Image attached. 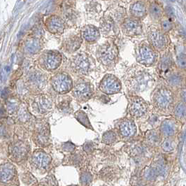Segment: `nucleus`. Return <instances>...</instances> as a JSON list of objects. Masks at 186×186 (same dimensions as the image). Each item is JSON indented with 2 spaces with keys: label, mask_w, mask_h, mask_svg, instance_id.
Masks as SVG:
<instances>
[{
  "label": "nucleus",
  "mask_w": 186,
  "mask_h": 186,
  "mask_svg": "<svg viewBox=\"0 0 186 186\" xmlns=\"http://www.w3.org/2000/svg\"><path fill=\"white\" fill-rule=\"evenodd\" d=\"M184 82V78L179 73H172L167 78V83L169 86L173 88L181 87Z\"/></svg>",
  "instance_id": "aec40b11"
},
{
  "label": "nucleus",
  "mask_w": 186,
  "mask_h": 186,
  "mask_svg": "<svg viewBox=\"0 0 186 186\" xmlns=\"http://www.w3.org/2000/svg\"><path fill=\"white\" fill-rule=\"evenodd\" d=\"M89 62L87 58L84 55H80L76 60V67L79 72L82 73L86 72L89 68Z\"/></svg>",
  "instance_id": "4be33fe9"
},
{
  "label": "nucleus",
  "mask_w": 186,
  "mask_h": 186,
  "mask_svg": "<svg viewBox=\"0 0 186 186\" xmlns=\"http://www.w3.org/2000/svg\"><path fill=\"white\" fill-rule=\"evenodd\" d=\"M179 121L173 118H167L164 120L159 126V132L164 138L173 137L179 129Z\"/></svg>",
  "instance_id": "1a4fd4ad"
},
{
  "label": "nucleus",
  "mask_w": 186,
  "mask_h": 186,
  "mask_svg": "<svg viewBox=\"0 0 186 186\" xmlns=\"http://www.w3.org/2000/svg\"><path fill=\"white\" fill-rule=\"evenodd\" d=\"M85 150L88 153H91L94 150V145L93 143H86V145L84 147Z\"/></svg>",
  "instance_id": "7c9ffc66"
},
{
  "label": "nucleus",
  "mask_w": 186,
  "mask_h": 186,
  "mask_svg": "<svg viewBox=\"0 0 186 186\" xmlns=\"http://www.w3.org/2000/svg\"><path fill=\"white\" fill-rule=\"evenodd\" d=\"M172 113L174 118L179 122H185L186 121V104L182 102L178 103L173 106Z\"/></svg>",
  "instance_id": "4468645a"
},
{
  "label": "nucleus",
  "mask_w": 186,
  "mask_h": 186,
  "mask_svg": "<svg viewBox=\"0 0 186 186\" xmlns=\"http://www.w3.org/2000/svg\"><path fill=\"white\" fill-rule=\"evenodd\" d=\"M136 56L138 63L145 66H151L157 60V54L148 44L142 43L136 50Z\"/></svg>",
  "instance_id": "39448f33"
},
{
  "label": "nucleus",
  "mask_w": 186,
  "mask_h": 186,
  "mask_svg": "<svg viewBox=\"0 0 186 186\" xmlns=\"http://www.w3.org/2000/svg\"><path fill=\"white\" fill-rule=\"evenodd\" d=\"M149 11L150 16H151L153 18L156 20L161 18L162 15V10L160 6L156 4V3H153V4H151V5L150 6Z\"/></svg>",
  "instance_id": "b1692460"
},
{
  "label": "nucleus",
  "mask_w": 186,
  "mask_h": 186,
  "mask_svg": "<svg viewBox=\"0 0 186 186\" xmlns=\"http://www.w3.org/2000/svg\"><path fill=\"white\" fill-rule=\"evenodd\" d=\"M148 111V104L138 96H132L129 99L128 112L134 118H140L146 116Z\"/></svg>",
  "instance_id": "7ed1b4c3"
},
{
  "label": "nucleus",
  "mask_w": 186,
  "mask_h": 186,
  "mask_svg": "<svg viewBox=\"0 0 186 186\" xmlns=\"http://www.w3.org/2000/svg\"><path fill=\"white\" fill-rule=\"evenodd\" d=\"M161 28L162 32H169L173 28L172 23L169 20H164L163 21H162L161 23Z\"/></svg>",
  "instance_id": "a878e982"
},
{
  "label": "nucleus",
  "mask_w": 186,
  "mask_h": 186,
  "mask_svg": "<svg viewBox=\"0 0 186 186\" xmlns=\"http://www.w3.org/2000/svg\"><path fill=\"white\" fill-rule=\"evenodd\" d=\"M75 95L81 100H87L93 94V89L90 83L82 82L76 85L74 90Z\"/></svg>",
  "instance_id": "9b49d317"
},
{
  "label": "nucleus",
  "mask_w": 186,
  "mask_h": 186,
  "mask_svg": "<svg viewBox=\"0 0 186 186\" xmlns=\"http://www.w3.org/2000/svg\"><path fill=\"white\" fill-rule=\"evenodd\" d=\"M122 29L128 36H137L142 33V25L137 20L128 18L124 20L122 25Z\"/></svg>",
  "instance_id": "9d476101"
},
{
  "label": "nucleus",
  "mask_w": 186,
  "mask_h": 186,
  "mask_svg": "<svg viewBox=\"0 0 186 186\" xmlns=\"http://www.w3.org/2000/svg\"><path fill=\"white\" fill-rule=\"evenodd\" d=\"M119 136L117 132L114 130H108L106 132L102 137V141L106 145H113L118 140Z\"/></svg>",
  "instance_id": "6ab92c4d"
},
{
  "label": "nucleus",
  "mask_w": 186,
  "mask_h": 186,
  "mask_svg": "<svg viewBox=\"0 0 186 186\" xmlns=\"http://www.w3.org/2000/svg\"><path fill=\"white\" fill-rule=\"evenodd\" d=\"M116 132L123 139H130L137 134V128L134 121L131 118H123L116 124Z\"/></svg>",
  "instance_id": "20e7f679"
},
{
  "label": "nucleus",
  "mask_w": 186,
  "mask_h": 186,
  "mask_svg": "<svg viewBox=\"0 0 186 186\" xmlns=\"http://www.w3.org/2000/svg\"><path fill=\"white\" fill-rule=\"evenodd\" d=\"M101 29L103 33L107 35L115 34L118 33V29L116 28L113 20L111 18H106L101 24Z\"/></svg>",
  "instance_id": "f3484780"
},
{
  "label": "nucleus",
  "mask_w": 186,
  "mask_h": 186,
  "mask_svg": "<svg viewBox=\"0 0 186 186\" xmlns=\"http://www.w3.org/2000/svg\"><path fill=\"white\" fill-rule=\"evenodd\" d=\"M180 97H181L182 102L186 104V88L181 90V93H180Z\"/></svg>",
  "instance_id": "2f4dec72"
},
{
  "label": "nucleus",
  "mask_w": 186,
  "mask_h": 186,
  "mask_svg": "<svg viewBox=\"0 0 186 186\" xmlns=\"http://www.w3.org/2000/svg\"><path fill=\"white\" fill-rule=\"evenodd\" d=\"M53 85L58 92L63 93L70 89L72 86V82L69 78H67V76L60 75L56 77Z\"/></svg>",
  "instance_id": "f8f14e48"
},
{
  "label": "nucleus",
  "mask_w": 186,
  "mask_h": 186,
  "mask_svg": "<svg viewBox=\"0 0 186 186\" xmlns=\"http://www.w3.org/2000/svg\"><path fill=\"white\" fill-rule=\"evenodd\" d=\"M60 63V57L55 55H50V56L46 60L47 66H48V67H49L50 69H55V68H56L59 65Z\"/></svg>",
  "instance_id": "393cba45"
},
{
  "label": "nucleus",
  "mask_w": 186,
  "mask_h": 186,
  "mask_svg": "<svg viewBox=\"0 0 186 186\" xmlns=\"http://www.w3.org/2000/svg\"><path fill=\"white\" fill-rule=\"evenodd\" d=\"M80 113H78V116L77 117V118L78 119H79V118L83 119V122L82 124L84 126L87 127L88 128H92V127H91V125H90V123L89 120H88V118L86 114H85L84 112H83V111H81Z\"/></svg>",
  "instance_id": "bb28decb"
},
{
  "label": "nucleus",
  "mask_w": 186,
  "mask_h": 186,
  "mask_svg": "<svg viewBox=\"0 0 186 186\" xmlns=\"http://www.w3.org/2000/svg\"><path fill=\"white\" fill-rule=\"evenodd\" d=\"M159 117H158L157 116H151L150 117H149L148 118V123L150 124L151 125H155V124H157L158 122L159 121Z\"/></svg>",
  "instance_id": "c756f323"
},
{
  "label": "nucleus",
  "mask_w": 186,
  "mask_h": 186,
  "mask_svg": "<svg viewBox=\"0 0 186 186\" xmlns=\"http://www.w3.org/2000/svg\"><path fill=\"white\" fill-rule=\"evenodd\" d=\"M130 12L137 18H142L146 15V5L141 2H135L131 6Z\"/></svg>",
  "instance_id": "2eb2a0df"
},
{
  "label": "nucleus",
  "mask_w": 186,
  "mask_h": 186,
  "mask_svg": "<svg viewBox=\"0 0 186 186\" xmlns=\"http://www.w3.org/2000/svg\"><path fill=\"white\" fill-rule=\"evenodd\" d=\"M160 148L162 150L164 153H171L175 148V144L173 137L164 138L160 142Z\"/></svg>",
  "instance_id": "412c9836"
},
{
  "label": "nucleus",
  "mask_w": 186,
  "mask_h": 186,
  "mask_svg": "<svg viewBox=\"0 0 186 186\" xmlns=\"http://www.w3.org/2000/svg\"><path fill=\"white\" fill-rule=\"evenodd\" d=\"M151 81V76L143 69H136L129 76L128 85L132 90L136 93L145 90Z\"/></svg>",
  "instance_id": "f03ea898"
},
{
  "label": "nucleus",
  "mask_w": 186,
  "mask_h": 186,
  "mask_svg": "<svg viewBox=\"0 0 186 186\" xmlns=\"http://www.w3.org/2000/svg\"><path fill=\"white\" fill-rule=\"evenodd\" d=\"M121 85L119 79L111 74L106 75L100 83V89L103 93L107 94L118 93L121 90Z\"/></svg>",
  "instance_id": "6e6552de"
},
{
  "label": "nucleus",
  "mask_w": 186,
  "mask_h": 186,
  "mask_svg": "<svg viewBox=\"0 0 186 186\" xmlns=\"http://www.w3.org/2000/svg\"><path fill=\"white\" fill-rule=\"evenodd\" d=\"M103 186H105V185H103Z\"/></svg>",
  "instance_id": "f704fd0d"
},
{
  "label": "nucleus",
  "mask_w": 186,
  "mask_h": 186,
  "mask_svg": "<svg viewBox=\"0 0 186 186\" xmlns=\"http://www.w3.org/2000/svg\"><path fill=\"white\" fill-rule=\"evenodd\" d=\"M172 66V58L169 53H166V54L162 55L158 65L159 72L162 73H167Z\"/></svg>",
  "instance_id": "dca6fc26"
},
{
  "label": "nucleus",
  "mask_w": 186,
  "mask_h": 186,
  "mask_svg": "<svg viewBox=\"0 0 186 186\" xmlns=\"http://www.w3.org/2000/svg\"><path fill=\"white\" fill-rule=\"evenodd\" d=\"M99 33L98 29L93 26H88L83 30V37L88 41H94L98 39Z\"/></svg>",
  "instance_id": "a211bd4d"
},
{
  "label": "nucleus",
  "mask_w": 186,
  "mask_h": 186,
  "mask_svg": "<svg viewBox=\"0 0 186 186\" xmlns=\"http://www.w3.org/2000/svg\"><path fill=\"white\" fill-rule=\"evenodd\" d=\"M137 186H143V185H137Z\"/></svg>",
  "instance_id": "72a5a7b5"
},
{
  "label": "nucleus",
  "mask_w": 186,
  "mask_h": 186,
  "mask_svg": "<svg viewBox=\"0 0 186 186\" xmlns=\"http://www.w3.org/2000/svg\"><path fill=\"white\" fill-rule=\"evenodd\" d=\"M167 13H168V15H169V16H171V17H173V13L172 10L171 9V8L168 7L167 9Z\"/></svg>",
  "instance_id": "473e14b6"
},
{
  "label": "nucleus",
  "mask_w": 186,
  "mask_h": 186,
  "mask_svg": "<svg viewBox=\"0 0 186 186\" xmlns=\"http://www.w3.org/2000/svg\"><path fill=\"white\" fill-rule=\"evenodd\" d=\"M158 176V173L153 167H147L143 172V176L146 181H153Z\"/></svg>",
  "instance_id": "5701e85b"
},
{
  "label": "nucleus",
  "mask_w": 186,
  "mask_h": 186,
  "mask_svg": "<svg viewBox=\"0 0 186 186\" xmlns=\"http://www.w3.org/2000/svg\"><path fill=\"white\" fill-rule=\"evenodd\" d=\"M97 55L103 64L105 66H112L117 60L118 51L113 43H106L99 49Z\"/></svg>",
  "instance_id": "423d86ee"
},
{
  "label": "nucleus",
  "mask_w": 186,
  "mask_h": 186,
  "mask_svg": "<svg viewBox=\"0 0 186 186\" xmlns=\"http://www.w3.org/2000/svg\"><path fill=\"white\" fill-rule=\"evenodd\" d=\"M92 181V176L89 173H85L83 176V183L85 185L89 184Z\"/></svg>",
  "instance_id": "cd10ccee"
},
{
  "label": "nucleus",
  "mask_w": 186,
  "mask_h": 186,
  "mask_svg": "<svg viewBox=\"0 0 186 186\" xmlns=\"http://www.w3.org/2000/svg\"><path fill=\"white\" fill-rule=\"evenodd\" d=\"M161 134L159 131L156 129H151L146 132L145 141L147 144L150 146H154L159 145L161 142Z\"/></svg>",
  "instance_id": "ddd939ff"
},
{
  "label": "nucleus",
  "mask_w": 186,
  "mask_h": 186,
  "mask_svg": "<svg viewBox=\"0 0 186 186\" xmlns=\"http://www.w3.org/2000/svg\"><path fill=\"white\" fill-rule=\"evenodd\" d=\"M152 102L154 108L159 112L166 113L173 108L174 96L172 90L166 87L156 88L152 95Z\"/></svg>",
  "instance_id": "f257e3e1"
},
{
  "label": "nucleus",
  "mask_w": 186,
  "mask_h": 186,
  "mask_svg": "<svg viewBox=\"0 0 186 186\" xmlns=\"http://www.w3.org/2000/svg\"><path fill=\"white\" fill-rule=\"evenodd\" d=\"M148 39L153 48L162 51L167 46V38L161 30L154 26L149 27L147 31Z\"/></svg>",
  "instance_id": "0eeeda50"
},
{
  "label": "nucleus",
  "mask_w": 186,
  "mask_h": 186,
  "mask_svg": "<svg viewBox=\"0 0 186 186\" xmlns=\"http://www.w3.org/2000/svg\"><path fill=\"white\" fill-rule=\"evenodd\" d=\"M178 64L181 68H186V58L183 56H180L178 58Z\"/></svg>",
  "instance_id": "c85d7f7f"
}]
</instances>
